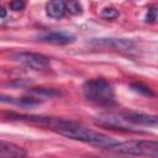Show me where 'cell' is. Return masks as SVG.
I'll return each instance as SVG.
<instances>
[{
    "label": "cell",
    "mask_w": 158,
    "mask_h": 158,
    "mask_svg": "<svg viewBox=\"0 0 158 158\" xmlns=\"http://www.w3.org/2000/svg\"><path fill=\"white\" fill-rule=\"evenodd\" d=\"M14 120L28 122L32 125H37L41 127H46L60 136H64L70 139L80 141L88 144H94L98 147H102L109 149L115 141L112 137L101 133L99 131L85 127L81 123H78L72 120L59 118V117H48V116H38V115H11Z\"/></svg>",
    "instance_id": "cell-1"
},
{
    "label": "cell",
    "mask_w": 158,
    "mask_h": 158,
    "mask_svg": "<svg viewBox=\"0 0 158 158\" xmlns=\"http://www.w3.org/2000/svg\"><path fill=\"white\" fill-rule=\"evenodd\" d=\"M83 94L88 101L100 107L116 105V95L111 83L104 78H91L83 84Z\"/></svg>",
    "instance_id": "cell-2"
},
{
    "label": "cell",
    "mask_w": 158,
    "mask_h": 158,
    "mask_svg": "<svg viewBox=\"0 0 158 158\" xmlns=\"http://www.w3.org/2000/svg\"><path fill=\"white\" fill-rule=\"evenodd\" d=\"M109 149L121 154L157 158L158 143L151 139H131L125 142H116Z\"/></svg>",
    "instance_id": "cell-3"
},
{
    "label": "cell",
    "mask_w": 158,
    "mask_h": 158,
    "mask_svg": "<svg viewBox=\"0 0 158 158\" xmlns=\"http://www.w3.org/2000/svg\"><path fill=\"white\" fill-rule=\"evenodd\" d=\"M90 44L99 48H109L126 56H131L136 52V44L127 38H93Z\"/></svg>",
    "instance_id": "cell-4"
},
{
    "label": "cell",
    "mask_w": 158,
    "mask_h": 158,
    "mask_svg": "<svg viewBox=\"0 0 158 158\" xmlns=\"http://www.w3.org/2000/svg\"><path fill=\"white\" fill-rule=\"evenodd\" d=\"M14 60L17 63L33 69V70H47L49 69V59L41 54V53H35V52H19L12 56Z\"/></svg>",
    "instance_id": "cell-5"
},
{
    "label": "cell",
    "mask_w": 158,
    "mask_h": 158,
    "mask_svg": "<svg viewBox=\"0 0 158 158\" xmlns=\"http://www.w3.org/2000/svg\"><path fill=\"white\" fill-rule=\"evenodd\" d=\"M38 40L46 43H52V44H68V43L74 42L75 37L67 32L46 31L38 35Z\"/></svg>",
    "instance_id": "cell-6"
},
{
    "label": "cell",
    "mask_w": 158,
    "mask_h": 158,
    "mask_svg": "<svg viewBox=\"0 0 158 158\" xmlns=\"http://www.w3.org/2000/svg\"><path fill=\"white\" fill-rule=\"evenodd\" d=\"M27 151L9 141L0 139V158H27Z\"/></svg>",
    "instance_id": "cell-7"
},
{
    "label": "cell",
    "mask_w": 158,
    "mask_h": 158,
    "mask_svg": "<svg viewBox=\"0 0 158 158\" xmlns=\"http://www.w3.org/2000/svg\"><path fill=\"white\" fill-rule=\"evenodd\" d=\"M65 12H67V10H65L64 1L56 0V1H49L46 4V14H47V16H49L52 19L59 20V19L64 17Z\"/></svg>",
    "instance_id": "cell-8"
},
{
    "label": "cell",
    "mask_w": 158,
    "mask_h": 158,
    "mask_svg": "<svg viewBox=\"0 0 158 158\" xmlns=\"http://www.w3.org/2000/svg\"><path fill=\"white\" fill-rule=\"evenodd\" d=\"M27 94L32 98H36V99H41V98H53V96H58L60 95V93L56 89H52V88H31Z\"/></svg>",
    "instance_id": "cell-9"
},
{
    "label": "cell",
    "mask_w": 158,
    "mask_h": 158,
    "mask_svg": "<svg viewBox=\"0 0 158 158\" xmlns=\"http://www.w3.org/2000/svg\"><path fill=\"white\" fill-rule=\"evenodd\" d=\"M100 16L105 20H115L120 16V12L115 7H104L100 11Z\"/></svg>",
    "instance_id": "cell-10"
},
{
    "label": "cell",
    "mask_w": 158,
    "mask_h": 158,
    "mask_svg": "<svg viewBox=\"0 0 158 158\" xmlns=\"http://www.w3.org/2000/svg\"><path fill=\"white\" fill-rule=\"evenodd\" d=\"M65 10H67V12H69L72 15H79V14L83 12V7L78 1L65 2Z\"/></svg>",
    "instance_id": "cell-11"
},
{
    "label": "cell",
    "mask_w": 158,
    "mask_h": 158,
    "mask_svg": "<svg viewBox=\"0 0 158 158\" xmlns=\"http://www.w3.org/2000/svg\"><path fill=\"white\" fill-rule=\"evenodd\" d=\"M131 88H132L135 91L141 93V94H143V95H146V96H151V95H153V93L151 91V89L147 88V86H144V85H142V84L132 83V84H131Z\"/></svg>",
    "instance_id": "cell-12"
},
{
    "label": "cell",
    "mask_w": 158,
    "mask_h": 158,
    "mask_svg": "<svg viewBox=\"0 0 158 158\" xmlns=\"http://www.w3.org/2000/svg\"><path fill=\"white\" fill-rule=\"evenodd\" d=\"M157 20V10H156V6H152L148 9V12L146 15V21L147 22H156Z\"/></svg>",
    "instance_id": "cell-13"
},
{
    "label": "cell",
    "mask_w": 158,
    "mask_h": 158,
    "mask_svg": "<svg viewBox=\"0 0 158 158\" xmlns=\"http://www.w3.org/2000/svg\"><path fill=\"white\" fill-rule=\"evenodd\" d=\"M9 6H10V9H11L12 11H21V10H23V9H25L26 2L20 1V0H17V1H11Z\"/></svg>",
    "instance_id": "cell-14"
},
{
    "label": "cell",
    "mask_w": 158,
    "mask_h": 158,
    "mask_svg": "<svg viewBox=\"0 0 158 158\" xmlns=\"http://www.w3.org/2000/svg\"><path fill=\"white\" fill-rule=\"evenodd\" d=\"M6 15H7V10H6L4 6L0 5V19H5Z\"/></svg>",
    "instance_id": "cell-15"
}]
</instances>
